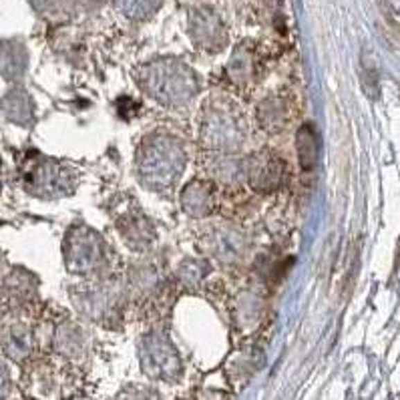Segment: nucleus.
Segmentation results:
<instances>
[{
	"label": "nucleus",
	"mask_w": 400,
	"mask_h": 400,
	"mask_svg": "<svg viewBox=\"0 0 400 400\" xmlns=\"http://www.w3.org/2000/svg\"><path fill=\"white\" fill-rule=\"evenodd\" d=\"M300 161L304 169L314 167V163L318 159V139L314 135V131L310 127H302L300 129Z\"/></svg>",
	"instance_id": "f257e3e1"
}]
</instances>
